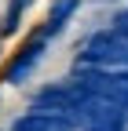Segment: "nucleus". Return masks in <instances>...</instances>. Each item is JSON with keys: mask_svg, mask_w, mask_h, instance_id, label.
<instances>
[{"mask_svg": "<svg viewBox=\"0 0 128 131\" xmlns=\"http://www.w3.org/2000/svg\"><path fill=\"white\" fill-rule=\"evenodd\" d=\"M48 44H51V33L40 26L33 37H29V40L19 47V55L7 62V69H4V84H22V80L37 69V62H40V55H44V47H48Z\"/></svg>", "mask_w": 128, "mask_h": 131, "instance_id": "nucleus-1", "label": "nucleus"}, {"mask_svg": "<svg viewBox=\"0 0 128 131\" xmlns=\"http://www.w3.org/2000/svg\"><path fill=\"white\" fill-rule=\"evenodd\" d=\"M11 131H73V124L62 113H48V109H33L22 120H15Z\"/></svg>", "mask_w": 128, "mask_h": 131, "instance_id": "nucleus-2", "label": "nucleus"}, {"mask_svg": "<svg viewBox=\"0 0 128 131\" xmlns=\"http://www.w3.org/2000/svg\"><path fill=\"white\" fill-rule=\"evenodd\" d=\"M77 7H81V0H55L51 4V11H48V22H44V29L51 33H62V26H66L73 15H77Z\"/></svg>", "mask_w": 128, "mask_h": 131, "instance_id": "nucleus-3", "label": "nucleus"}, {"mask_svg": "<svg viewBox=\"0 0 128 131\" xmlns=\"http://www.w3.org/2000/svg\"><path fill=\"white\" fill-rule=\"evenodd\" d=\"M29 4H33V0H11V4H7V15H4V29H0L4 37H11V33L22 26V15H26V7H29Z\"/></svg>", "mask_w": 128, "mask_h": 131, "instance_id": "nucleus-4", "label": "nucleus"}, {"mask_svg": "<svg viewBox=\"0 0 128 131\" xmlns=\"http://www.w3.org/2000/svg\"><path fill=\"white\" fill-rule=\"evenodd\" d=\"M99 4H110V0H99Z\"/></svg>", "mask_w": 128, "mask_h": 131, "instance_id": "nucleus-5", "label": "nucleus"}]
</instances>
